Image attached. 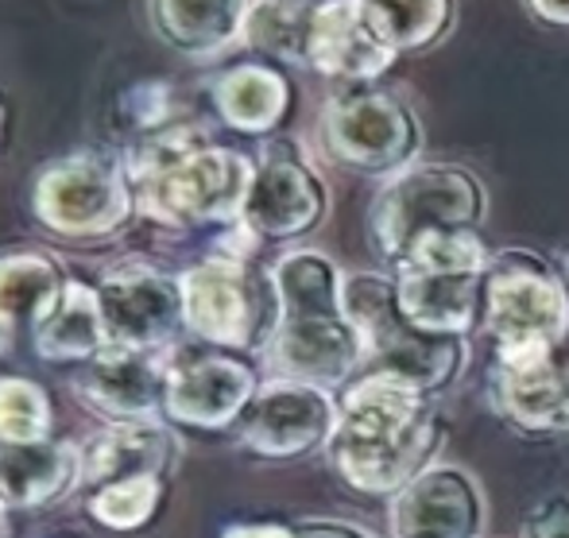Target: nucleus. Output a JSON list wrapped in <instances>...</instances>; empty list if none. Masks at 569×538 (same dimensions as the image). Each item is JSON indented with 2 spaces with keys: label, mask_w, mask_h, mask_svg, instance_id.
Instances as JSON below:
<instances>
[{
  "label": "nucleus",
  "mask_w": 569,
  "mask_h": 538,
  "mask_svg": "<svg viewBox=\"0 0 569 538\" xmlns=\"http://www.w3.org/2000/svg\"><path fill=\"white\" fill-rule=\"evenodd\" d=\"M446 427L435 396L388 372H360L338 399V427L330 434L333 472L360 496H396L438 461Z\"/></svg>",
  "instance_id": "f257e3e1"
},
{
  "label": "nucleus",
  "mask_w": 569,
  "mask_h": 538,
  "mask_svg": "<svg viewBox=\"0 0 569 538\" xmlns=\"http://www.w3.org/2000/svg\"><path fill=\"white\" fill-rule=\"evenodd\" d=\"M276 322L268 360L279 376L345 388L365 368V337L345 307V271L318 248H291L271 268Z\"/></svg>",
  "instance_id": "f03ea898"
},
{
  "label": "nucleus",
  "mask_w": 569,
  "mask_h": 538,
  "mask_svg": "<svg viewBox=\"0 0 569 538\" xmlns=\"http://www.w3.org/2000/svg\"><path fill=\"white\" fill-rule=\"evenodd\" d=\"M136 210L171 229L240 221L256 163L213 143L194 124H167L140 136L124 159Z\"/></svg>",
  "instance_id": "7ed1b4c3"
},
{
  "label": "nucleus",
  "mask_w": 569,
  "mask_h": 538,
  "mask_svg": "<svg viewBox=\"0 0 569 538\" xmlns=\"http://www.w3.org/2000/svg\"><path fill=\"white\" fill-rule=\"evenodd\" d=\"M488 248L480 229H427L403 248L396 276L399 310L427 333L465 337L480 322Z\"/></svg>",
  "instance_id": "20e7f679"
},
{
  "label": "nucleus",
  "mask_w": 569,
  "mask_h": 538,
  "mask_svg": "<svg viewBox=\"0 0 569 538\" xmlns=\"http://www.w3.org/2000/svg\"><path fill=\"white\" fill-rule=\"evenodd\" d=\"M477 326L492 341V357H527L569 345L566 276L539 252L500 248L488 256Z\"/></svg>",
  "instance_id": "39448f33"
},
{
  "label": "nucleus",
  "mask_w": 569,
  "mask_h": 538,
  "mask_svg": "<svg viewBox=\"0 0 569 538\" xmlns=\"http://www.w3.org/2000/svg\"><path fill=\"white\" fill-rule=\"evenodd\" d=\"M345 307L365 337V368L415 383L427 396L450 388L465 365V337L427 333L399 310L391 271H349Z\"/></svg>",
  "instance_id": "423d86ee"
},
{
  "label": "nucleus",
  "mask_w": 569,
  "mask_h": 538,
  "mask_svg": "<svg viewBox=\"0 0 569 538\" xmlns=\"http://www.w3.org/2000/svg\"><path fill=\"white\" fill-rule=\"evenodd\" d=\"M488 217V190L469 167L407 163L388 175L368 206V240L388 263L403 256L427 229H480Z\"/></svg>",
  "instance_id": "0eeeda50"
},
{
  "label": "nucleus",
  "mask_w": 569,
  "mask_h": 538,
  "mask_svg": "<svg viewBox=\"0 0 569 538\" xmlns=\"http://www.w3.org/2000/svg\"><path fill=\"white\" fill-rule=\"evenodd\" d=\"M322 143L333 163L360 175H388L415 163L422 143L419 117L380 86H345L326 101Z\"/></svg>",
  "instance_id": "6e6552de"
},
{
  "label": "nucleus",
  "mask_w": 569,
  "mask_h": 538,
  "mask_svg": "<svg viewBox=\"0 0 569 538\" xmlns=\"http://www.w3.org/2000/svg\"><path fill=\"white\" fill-rule=\"evenodd\" d=\"M31 210L59 237L98 240L128 221V213L136 210V195L117 159L86 151L39 171Z\"/></svg>",
  "instance_id": "1a4fd4ad"
},
{
  "label": "nucleus",
  "mask_w": 569,
  "mask_h": 538,
  "mask_svg": "<svg viewBox=\"0 0 569 538\" xmlns=\"http://www.w3.org/2000/svg\"><path fill=\"white\" fill-rule=\"evenodd\" d=\"M187 333L218 349H248L276 322V287L248 271V260L213 252L179 276Z\"/></svg>",
  "instance_id": "9d476101"
},
{
  "label": "nucleus",
  "mask_w": 569,
  "mask_h": 538,
  "mask_svg": "<svg viewBox=\"0 0 569 538\" xmlns=\"http://www.w3.org/2000/svg\"><path fill=\"white\" fill-rule=\"evenodd\" d=\"M338 427V399L330 388H318L307 380L279 376L256 388L244 415L237 419V434L256 457L291 461L315 449L330 446V434Z\"/></svg>",
  "instance_id": "9b49d317"
},
{
  "label": "nucleus",
  "mask_w": 569,
  "mask_h": 538,
  "mask_svg": "<svg viewBox=\"0 0 569 538\" xmlns=\"http://www.w3.org/2000/svg\"><path fill=\"white\" fill-rule=\"evenodd\" d=\"M101 318H106L109 345L128 349H163L187 329L182 318L179 276L151 268V263H120L109 268L98 283Z\"/></svg>",
  "instance_id": "f8f14e48"
},
{
  "label": "nucleus",
  "mask_w": 569,
  "mask_h": 538,
  "mask_svg": "<svg viewBox=\"0 0 569 538\" xmlns=\"http://www.w3.org/2000/svg\"><path fill=\"white\" fill-rule=\"evenodd\" d=\"M488 404L527 438L569 434V345L527 357H492Z\"/></svg>",
  "instance_id": "ddd939ff"
},
{
  "label": "nucleus",
  "mask_w": 569,
  "mask_h": 538,
  "mask_svg": "<svg viewBox=\"0 0 569 538\" xmlns=\"http://www.w3.org/2000/svg\"><path fill=\"white\" fill-rule=\"evenodd\" d=\"M326 210H330V190L318 171L295 151V143H276L256 163L240 221L260 240H295L318 229Z\"/></svg>",
  "instance_id": "4468645a"
},
{
  "label": "nucleus",
  "mask_w": 569,
  "mask_h": 538,
  "mask_svg": "<svg viewBox=\"0 0 569 538\" xmlns=\"http://www.w3.org/2000/svg\"><path fill=\"white\" fill-rule=\"evenodd\" d=\"M488 504L469 469L435 461L391 496V538H480Z\"/></svg>",
  "instance_id": "2eb2a0df"
},
{
  "label": "nucleus",
  "mask_w": 569,
  "mask_h": 538,
  "mask_svg": "<svg viewBox=\"0 0 569 538\" xmlns=\"http://www.w3.org/2000/svg\"><path fill=\"white\" fill-rule=\"evenodd\" d=\"M396 59L365 0H318L307 36V67L315 74L341 86H372Z\"/></svg>",
  "instance_id": "dca6fc26"
},
{
  "label": "nucleus",
  "mask_w": 569,
  "mask_h": 538,
  "mask_svg": "<svg viewBox=\"0 0 569 538\" xmlns=\"http://www.w3.org/2000/svg\"><path fill=\"white\" fill-rule=\"evenodd\" d=\"M256 376L248 365L226 352H194L182 365H171L167 380V419L198 430L237 427L248 399L256 396Z\"/></svg>",
  "instance_id": "f3484780"
},
{
  "label": "nucleus",
  "mask_w": 569,
  "mask_h": 538,
  "mask_svg": "<svg viewBox=\"0 0 569 538\" xmlns=\"http://www.w3.org/2000/svg\"><path fill=\"white\" fill-rule=\"evenodd\" d=\"M167 380H171V365H163L156 357V349L106 345L74 376V391L90 407L106 411L113 422H132L156 419L163 411Z\"/></svg>",
  "instance_id": "a211bd4d"
},
{
  "label": "nucleus",
  "mask_w": 569,
  "mask_h": 538,
  "mask_svg": "<svg viewBox=\"0 0 569 538\" xmlns=\"http://www.w3.org/2000/svg\"><path fill=\"white\" fill-rule=\"evenodd\" d=\"M78 454H82V480L101 488L128 477H167L179 446L171 430L159 427L156 419H132L90 434Z\"/></svg>",
  "instance_id": "6ab92c4d"
},
{
  "label": "nucleus",
  "mask_w": 569,
  "mask_h": 538,
  "mask_svg": "<svg viewBox=\"0 0 569 538\" xmlns=\"http://www.w3.org/2000/svg\"><path fill=\"white\" fill-rule=\"evenodd\" d=\"M256 0H148L156 36L187 59H221L244 39Z\"/></svg>",
  "instance_id": "aec40b11"
},
{
  "label": "nucleus",
  "mask_w": 569,
  "mask_h": 538,
  "mask_svg": "<svg viewBox=\"0 0 569 538\" xmlns=\"http://www.w3.org/2000/svg\"><path fill=\"white\" fill-rule=\"evenodd\" d=\"M82 485V454L70 441L39 438L0 446V500L4 508H39Z\"/></svg>",
  "instance_id": "412c9836"
},
{
  "label": "nucleus",
  "mask_w": 569,
  "mask_h": 538,
  "mask_svg": "<svg viewBox=\"0 0 569 538\" xmlns=\"http://www.w3.org/2000/svg\"><path fill=\"white\" fill-rule=\"evenodd\" d=\"M31 341L43 360L54 365H86L109 345L106 318H101L98 287H86L67 279L62 291L51 299V307L36 318Z\"/></svg>",
  "instance_id": "4be33fe9"
},
{
  "label": "nucleus",
  "mask_w": 569,
  "mask_h": 538,
  "mask_svg": "<svg viewBox=\"0 0 569 538\" xmlns=\"http://www.w3.org/2000/svg\"><path fill=\"white\" fill-rule=\"evenodd\" d=\"M213 109L237 132L263 136L283 124L291 109V86L268 62H240L213 82Z\"/></svg>",
  "instance_id": "5701e85b"
},
{
  "label": "nucleus",
  "mask_w": 569,
  "mask_h": 538,
  "mask_svg": "<svg viewBox=\"0 0 569 538\" xmlns=\"http://www.w3.org/2000/svg\"><path fill=\"white\" fill-rule=\"evenodd\" d=\"M62 271L39 252L0 256V329L12 333L20 326H36V318L62 291Z\"/></svg>",
  "instance_id": "b1692460"
},
{
  "label": "nucleus",
  "mask_w": 569,
  "mask_h": 538,
  "mask_svg": "<svg viewBox=\"0 0 569 538\" xmlns=\"http://www.w3.org/2000/svg\"><path fill=\"white\" fill-rule=\"evenodd\" d=\"M396 54H422L450 36L457 0H365Z\"/></svg>",
  "instance_id": "393cba45"
},
{
  "label": "nucleus",
  "mask_w": 569,
  "mask_h": 538,
  "mask_svg": "<svg viewBox=\"0 0 569 538\" xmlns=\"http://www.w3.org/2000/svg\"><path fill=\"white\" fill-rule=\"evenodd\" d=\"M318 0H256L244 23V43L279 62L307 67L310 16Z\"/></svg>",
  "instance_id": "a878e982"
},
{
  "label": "nucleus",
  "mask_w": 569,
  "mask_h": 538,
  "mask_svg": "<svg viewBox=\"0 0 569 538\" xmlns=\"http://www.w3.org/2000/svg\"><path fill=\"white\" fill-rule=\"evenodd\" d=\"M51 399L36 380L0 376V446L51 438Z\"/></svg>",
  "instance_id": "bb28decb"
},
{
  "label": "nucleus",
  "mask_w": 569,
  "mask_h": 538,
  "mask_svg": "<svg viewBox=\"0 0 569 538\" xmlns=\"http://www.w3.org/2000/svg\"><path fill=\"white\" fill-rule=\"evenodd\" d=\"M159 496H163V477L113 480V485L93 488L90 516L98 519L101 527H113V531H136V527H143L156 516Z\"/></svg>",
  "instance_id": "cd10ccee"
},
{
  "label": "nucleus",
  "mask_w": 569,
  "mask_h": 538,
  "mask_svg": "<svg viewBox=\"0 0 569 538\" xmlns=\"http://www.w3.org/2000/svg\"><path fill=\"white\" fill-rule=\"evenodd\" d=\"M124 120H132V128L140 136L156 132V128H167V109H171V101H167V90L159 82H140L132 93L124 98Z\"/></svg>",
  "instance_id": "c85d7f7f"
},
{
  "label": "nucleus",
  "mask_w": 569,
  "mask_h": 538,
  "mask_svg": "<svg viewBox=\"0 0 569 538\" xmlns=\"http://www.w3.org/2000/svg\"><path fill=\"white\" fill-rule=\"evenodd\" d=\"M519 538H569V496H547L527 511Z\"/></svg>",
  "instance_id": "c756f323"
},
{
  "label": "nucleus",
  "mask_w": 569,
  "mask_h": 538,
  "mask_svg": "<svg viewBox=\"0 0 569 538\" xmlns=\"http://www.w3.org/2000/svg\"><path fill=\"white\" fill-rule=\"evenodd\" d=\"M295 535L299 538H376L372 531L357 524H341V519H302L295 524Z\"/></svg>",
  "instance_id": "7c9ffc66"
},
{
  "label": "nucleus",
  "mask_w": 569,
  "mask_h": 538,
  "mask_svg": "<svg viewBox=\"0 0 569 538\" xmlns=\"http://www.w3.org/2000/svg\"><path fill=\"white\" fill-rule=\"evenodd\" d=\"M523 8L547 28H569V0H523Z\"/></svg>",
  "instance_id": "2f4dec72"
},
{
  "label": "nucleus",
  "mask_w": 569,
  "mask_h": 538,
  "mask_svg": "<svg viewBox=\"0 0 569 538\" xmlns=\"http://www.w3.org/2000/svg\"><path fill=\"white\" fill-rule=\"evenodd\" d=\"M221 538H299V535L287 524H237Z\"/></svg>",
  "instance_id": "473e14b6"
},
{
  "label": "nucleus",
  "mask_w": 569,
  "mask_h": 538,
  "mask_svg": "<svg viewBox=\"0 0 569 538\" xmlns=\"http://www.w3.org/2000/svg\"><path fill=\"white\" fill-rule=\"evenodd\" d=\"M4 511L8 508H4V500H0V531H4Z\"/></svg>",
  "instance_id": "72a5a7b5"
},
{
  "label": "nucleus",
  "mask_w": 569,
  "mask_h": 538,
  "mask_svg": "<svg viewBox=\"0 0 569 538\" xmlns=\"http://www.w3.org/2000/svg\"><path fill=\"white\" fill-rule=\"evenodd\" d=\"M562 276H566V283H569V252H566V263H562Z\"/></svg>",
  "instance_id": "f704fd0d"
},
{
  "label": "nucleus",
  "mask_w": 569,
  "mask_h": 538,
  "mask_svg": "<svg viewBox=\"0 0 569 538\" xmlns=\"http://www.w3.org/2000/svg\"><path fill=\"white\" fill-rule=\"evenodd\" d=\"M0 128H4V109H0Z\"/></svg>",
  "instance_id": "c9c22d12"
}]
</instances>
